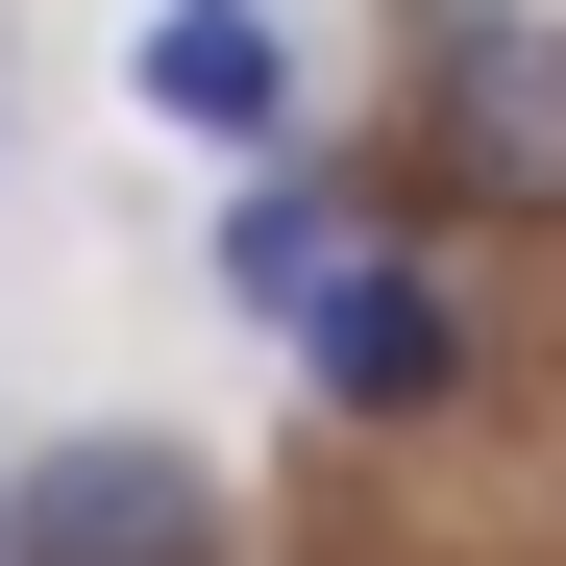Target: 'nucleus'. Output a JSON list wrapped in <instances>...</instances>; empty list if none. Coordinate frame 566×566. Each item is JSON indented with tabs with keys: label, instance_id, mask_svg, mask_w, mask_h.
Instances as JSON below:
<instances>
[{
	"label": "nucleus",
	"instance_id": "1",
	"mask_svg": "<svg viewBox=\"0 0 566 566\" xmlns=\"http://www.w3.org/2000/svg\"><path fill=\"white\" fill-rule=\"evenodd\" d=\"M419 172L468 222H566V25H542V0L419 25Z\"/></svg>",
	"mask_w": 566,
	"mask_h": 566
},
{
	"label": "nucleus",
	"instance_id": "2",
	"mask_svg": "<svg viewBox=\"0 0 566 566\" xmlns=\"http://www.w3.org/2000/svg\"><path fill=\"white\" fill-rule=\"evenodd\" d=\"M0 566H222V493L172 443H50L25 517H0Z\"/></svg>",
	"mask_w": 566,
	"mask_h": 566
},
{
	"label": "nucleus",
	"instance_id": "3",
	"mask_svg": "<svg viewBox=\"0 0 566 566\" xmlns=\"http://www.w3.org/2000/svg\"><path fill=\"white\" fill-rule=\"evenodd\" d=\"M148 124H198V148H271V124H296V50H271L247 0H172V25H148Z\"/></svg>",
	"mask_w": 566,
	"mask_h": 566
},
{
	"label": "nucleus",
	"instance_id": "4",
	"mask_svg": "<svg viewBox=\"0 0 566 566\" xmlns=\"http://www.w3.org/2000/svg\"><path fill=\"white\" fill-rule=\"evenodd\" d=\"M369 271H395V247H369L345 198H296V172H271V198L222 222V296H247V321H296V345H321V321L369 296Z\"/></svg>",
	"mask_w": 566,
	"mask_h": 566
},
{
	"label": "nucleus",
	"instance_id": "5",
	"mask_svg": "<svg viewBox=\"0 0 566 566\" xmlns=\"http://www.w3.org/2000/svg\"><path fill=\"white\" fill-rule=\"evenodd\" d=\"M321 395H345V419H443V395H468V321L419 296V271H369V296L321 321Z\"/></svg>",
	"mask_w": 566,
	"mask_h": 566
}]
</instances>
